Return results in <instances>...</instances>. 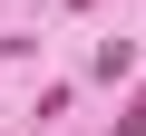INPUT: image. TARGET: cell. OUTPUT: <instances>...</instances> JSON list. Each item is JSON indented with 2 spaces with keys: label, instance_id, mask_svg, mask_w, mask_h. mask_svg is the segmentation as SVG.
I'll use <instances>...</instances> for the list:
<instances>
[{
  "label": "cell",
  "instance_id": "6da1fadb",
  "mask_svg": "<svg viewBox=\"0 0 146 136\" xmlns=\"http://www.w3.org/2000/svg\"><path fill=\"white\" fill-rule=\"evenodd\" d=\"M117 136H146V88H136V97L117 107Z\"/></svg>",
  "mask_w": 146,
  "mask_h": 136
},
{
  "label": "cell",
  "instance_id": "7a4b0ae2",
  "mask_svg": "<svg viewBox=\"0 0 146 136\" xmlns=\"http://www.w3.org/2000/svg\"><path fill=\"white\" fill-rule=\"evenodd\" d=\"M68 10H88V0H68Z\"/></svg>",
  "mask_w": 146,
  "mask_h": 136
}]
</instances>
